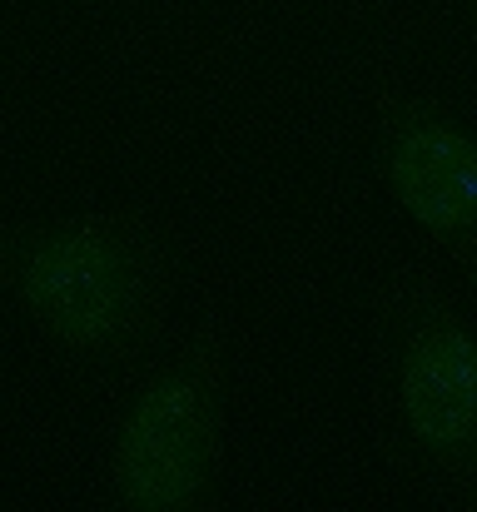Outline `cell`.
Returning <instances> with one entry per match:
<instances>
[{
  "mask_svg": "<svg viewBox=\"0 0 477 512\" xmlns=\"http://www.w3.org/2000/svg\"><path fill=\"white\" fill-rule=\"evenodd\" d=\"M169 269V234L145 209L0 219V294L65 363L90 373L150 363Z\"/></svg>",
  "mask_w": 477,
  "mask_h": 512,
  "instance_id": "6da1fadb",
  "label": "cell"
},
{
  "mask_svg": "<svg viewBox=\"0 0 477 512\" xmlns=\"http://www.w3.org/2000/svg\"><path fill=\"white\" fill-rule=\"evenodd\" d=\"M383 463L433 503L477 512V319L428 269L368 294Z\"/></svg>",
  "mask_w": 477,
  "mask_h": 512,
  "instance_id": "7a4b0ae2",
  "label": "cell"
},
{
  "mask_svg": "<svg viewBox=\"0 0 477 512\" xmlns=\"http://www.w3.org/2000/svg\"><path fill=\"white\" fill-rule=\"evenodd\" d=\"M229 334L209 314L150 363L105 443L100 498L120 512H209L224 478Z\"/></svg>",
  "mask_w": 477,
  "mask_h": 512,
  "instance_id": "3957f363",
  "label": "cell"
},
{
  "mask_svg": "<svg viewBox=\"0 0 477 512\" xmlns=\"http://www.w3.org/2000/svg\"><path fill=\"white\" fill-rule=\"evenodd\" d=\"M373 174L388 199L477 284V120L418 85L373 95Z\"/></svg>",
  "mask_w": 477,
  "mask_h": 512,
  "instance_id": "277c9868",
  "label": "cell"
},
{
  "mask_svg": "<svg viewBox=\"0 0 477 512\" xmlns=\"http://www.w3.org/2000/svg\"><path fill=\"white\" fill-rule=\"evenodd\" d=\"M468 25H473V40H477V0H468Z\"/></svg>",
  "mask_w": 477,
  "mask_h": 512,
  "instance_id": "5b68a950",
  "label": "cell"
}]
</instances>
